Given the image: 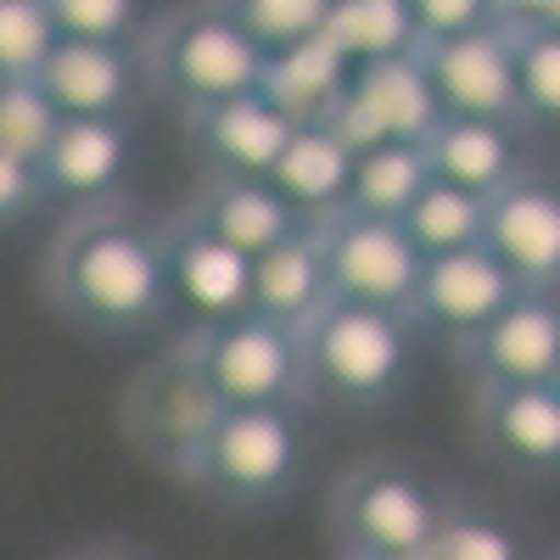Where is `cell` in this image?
Returning a JSON list of instances; mask_svg holds the SVG:
<instances>
[{"label":"cell","instance_id":"obj_1","mask_svg":"<svg viewBox=\"0 0 560 560\" xmlns=\"http://www.w3.org/2000/svg\"><path fill=\"white\" fill-rule=\"evenodd\" d=\"M45 303L96 342L158 331L174 314L163 219L140 213L124 197L73 208L45 247Z\"/></svg>","mask_w":560,"mask_h":560},{"label":"cell","instance_id":"obj_2","mask_svg":"<svg viewBox=\"0 0 560 560\" xmlns=\"http://www.w3.org/2000/svg\"><path fill=\"white\" fill-rule=\"evenodd\" d=\"M303 398L331 415H382L415 382V348L427 342L398 308H370L331 298L298 325Z\"/></svg>","mask_w":560,"mask_h":560},{"label":"cell","instance_id":"obj_3","mask_svg":"<svg viewBox=\"0 0 560 560\" xmlns=\"http://www.w3.org/2000/svg\"><path fill=\"white\" fill-rule=\"evenodd\" d=\"M314 465L308 404H247L219 409L213 432L185 471V488L230 516H264L280 510Z\"/></svg>","mask_w":560,"mask_h":560},{"label":"cell","instance_id":"obj_4","mask_svg":"<svg viewBox=\"0 0 560 560\" xmlns=\"http://www.w3.org/2000/svg\"><path fill=\"white\" fill-rule=\"evenodd\" d=\"M448 488L404 454H364L325 493V538L331 555L415 560L448 510Z\"/></svg>","mask_w":560,"mask_h":560},{"label":"cell","instance_id":"obj_5","mask_svg":"<svg viewBox=\"0 0 560 560\" xmlns=\"http://www.w3.org/2000/svg\"><path fill=\"white\" fill-rule=\"evenodd\" d=\"M269 51L230 23L213 0L202 7H185L174 18H163L152 34H140V68H147V90L179 113H197L208 102L242 96L258 90Z\"/></svg>","mask_w":560,"mask_h":560},{"label":"cell","instance_id":"obj_6","mask_svg":"<svg viewBox=\"0 0 560 560\" xmlns=\"http://www.w3.org/2000/svg\"><path fill=\"white\" fill-rule=\"evenodd\" d=\"M124 432L135 443V454L158 465L163 477L185 482V471L197 465L213 420H219V398L202 382V370L185 342H168L163 353H152L135 370V382L124 387Z\"/></svg>","mask_w":560,"mask_h":560},{"label":"cell","instance_id":"obj_7","mask_svg":"<svg viewBox=\"0 0 560 560\" xmlns=\"http://www.w3.org/2000/svg\"><path fill=\"white\" fill-rule=\"evenodd\" d=\"M191 348L202 382L224 409L247 404H308L303 398V342L298 325H280L269 314H230L213 325H191L179 337Z\"/></svg>","mask_w":560,"mask_h":560},{"label":"cell","instance_id":"obj_8","mask_svg":"<svg viewBox=\"0 0 560 560\" xmlns=\"http://www.w3.org/2000/svg\"><path fill=\"white\" fill-rule=\"evenodd\" d=\"M465 427H471L477 454L499 477L522 482V488L560 482V393H555V382L471 387Z\"/></svg>","mask_w":560,"mask_h":560},{"label":"cell","instance_id":"obj_9","mask_svg":"<svg viewBox=\"0 0 560 560\" xmlns=\"http://www.w3.org/2000/svg\"><path fill=\"white\" fill-rule=\"evenodd\" d=\"M319 230H325V275H331V298L409 314L415 280H420V264L427 258H420V247L404 236L398 219L342 208L331 219H319Z\"/></svg>","mask_w":560,"mask_h":560},{"label":"cell","instance_id":"obj_10","mask_svg":"<svg viewBox=\"0 0 560 560\" xmlns=\"http://www.w3.org/2000/svg\"><path fill=\"white\" fill-rule=\"evenodd\" d=\"M415 57H420V68H427L443 113L527 124L510 23H482L471 34H448V39H420Z\"/></svg>","mask_w":560,"mask_h":560},{"label":"cell","instance_id":"obj_11","mask_svg":"<svg viewBox=\"0 0 560 560\" xmlns=\"http://www.w3.org/2000/svg\"><path fill=\"white\" fill-rule=\"evenodd\" d=\"M465 387L555 382L560 364V292H516L482 331L448 348Z\"/></svg>","mask_w":560,"mask_h":560},{"label":"cell","instance_id":"obj_12","mask_svg":"<svg viewBox=\"0 0 560 560\" xmlns=\"http://www.w3.org/2000/svg\"><path fill=\"white\" fill-rule=\"evenodd\" d=\"M438 118H443V107H438L427 68H420L415 51H404V57H382V62H359L348 79V96L337 102V113L325 124L359 158L370 147H382V140H427Z\"/></svg>","mask_w":560,"mask_h":560},{"label":"cell","instance_id":"obj_13","mask_svg":"<svg viewBox=\"0 0 560 560\" xmlns=\"http://www.w3.org/2000/svg\"><path fill=\"white\" fill-rule=\"evenodd\" d=\"M516 292H527V287L482 242L477 247H454V253H438V258L420 264L415 298H409V319H415L420 337L454 348L471 331H482V325Z\"/></svg>","mask_w":560,"mask_h":560},{"label":"cell","instance_id":"obj_14","mask_svg":"<svg viewBox=\"0 0 560 560\" xmlns=\"http://www.w3.org/2000/svg\"><path fill=\"white\" fill-rule=\"evenodd\" d=\"M482 247L527 292H560V179L527 168L504 191L482 197Z\"/></svg>","mask_w":560,"mask_h":560},{"label":"cell","instance_id":"obj_15","mask_svg":"<svg viewBox=\"0 0 560 560\" xmlns=\"http://www.w3.org/2000/svg\"><path fill=\"white\" fill-rule=\"evenodd\" d=\"M163 264L174 308H185L191 325H213L253 308V258L242 247L219 242L208 224H197L185 208L163 219ZM185 325V331H191Z\"/></svg>","mask_w":560,"mask_h":560},{"label":"cell","instance_id":"obj_16","mask_svg":"<svg viewBox=\"0 0 560 560\" xmlns=\"http://www.w3.org/2000/svg\"><path fill=\"white\" fill-rule=\"evenodd\" d=\"M179 124H185V147H191L202 179H213V174L269 179L287 135L298 129L264 90H242V96H224V102H208L197 113H179Z\"/></svg>","mask_w":560,"mask_h":560},{"label":"cell","instance_id":"obj_17","mask_svg":"<svg viewBox=\"0 0 560 560\" xmlns=\"http://www.w3.org/2000/svg\"><path fill=\"white\" fill-rule=\"evenodd\" d=\"M34 79L62 118H135V102L147 90L140 45L102 39H57Z\"/></svg>","mask_w":560,"mask_h":560},{"label":"cell","instance_id":"obj_18","mask_svg":"<svg viewBox=\"0 0 560 560\" xmlns=\"http://www.w3.org/2000/svg\"><path fill=\"white\" fill-rule=\"evenodd\" d=\"M135 158V118H62L39 168L45 202H113L124 191V174Z\"/></svg>","mask_w":560,"mask_h":560},{"label":"cell","instance_id":"obj_19","mask_svg":"<svg viewBox=\"0 0 560 560\" xmlns=\"http://www.w3.org/2000/svg\"><path fill=\"white\" fill-rule=\"evenodd\" d=\"M533 135H538L533 124L443 113L420 147H427V163H432L438 179L459 185V191H471V197H493L510 179L538 168L533 163Z\"/></svg>","mask_w":560,"mask_h":560},{"label":"cell","instance_id":"obj_20","mask_svg":"<svg viewBox=\"0 0 560 560\" xmlns=\"http://www.w3.org/2000/svg\"><path fill=\"white\" fill-rule=\"evenodd\" d=\"M197 224H208L219 242L242 247L247 258L269 253L280 236H292L303 224V213L275 191L269 179H247V174H213V179H197L191 197L179 202Z\"/></svg>","mask_w":560,"mask_h":560},{"label":"cell","instance_id":"obj_21","mask_svg":"<svg viewBox=\"0 0 560 560\" xmlns=\"http://www.w3.org/2000/svg\"><path fill=\"white\" fill-rule=\"evenodd\" d=\"M325 303H331L325 230H319V219H303L292 236H280L269 253L253 258V314H269L280 325H303Z\"/></svg>","mask_w":560,"mask_h":560},{"label":"cell","instance_id":"obj_22","mask_svg":"<svg viewBox=\"0 0 560 560\" xmlns=\"http://www.w3.org/2000/svg\"><path fill=\"white\" fill-rule=\"evenodd\" d=\"M348 179H353V152L331 124H298L280 147L269 185L287 197L303 219H331L348 208Z\"/></svg>","mask_w":560,"mask_h":560},{"label":"cell","instance_id":"obj_23","mask_svg":"<svg viewBox=\"0 0 560 560\" xmlns=\"http://www.w3.org/2000/svg\"><path fill=\"white\" fill-rule=\"evenodd\" d=\"M348 79H353V62L325 34H314V39L287 45V51H269L258 90L292 124H325L348 96Z\"/></svg>","mask_w":560,"mask_h":560},{"label":"cell","instance_id":"obj_24","mask_svg":"<svg viewBox=\"0 0 560 560\" xmlns=\"http://www.w3.org/2000/svg\"><path fill=\"white\" fill-rule=\"evenodd\" d=\"M415 560H538V544L516 516H504V510H493L482 499L454 493L443 522L432 527L427 549Z\"/></svg>","mask_w":560,"mask_h":560},{"label":"cell","instance_id":"obj_25","mask_svg":"<svg viewBox=\"0 0 560 560\" xmlns=\"http://www.w3.org/2000/svg\"><path fill=\"white\" fill-rule=\"evenodd\" d=\"M432 179L427 147L420 140H382L353 158V179H348V208L353 213H376V219H398L420 185Z\"/></svg>","mask_w":560,"mask_h":560},{"label":"cell","instance_id":"obj_26","mask_svg":"<svg viewBox=\"0 0 560 560\" xmlns=\"http://www.w3.org/2000/svg\"><path fill=\"white\" fill-rule=\"evenodd\" d=\"M325 39L359 68V62H382V57H404L420 45L409 0H331L325 7Z\"/></svg>","mask_w":560,"mask_h":560},{"label":"cell","instance_id":"obj_27","mask_svg":"<svg viewBox=\"0 0 560 560\" xmlns=\"http://www.w3.org/2000/svg\"><path fill=\"white\" fill-rule=\"evenodd\" d=\"M404 236L420 247V258H438V253H454V247H477L482 242V197L459 191L448 179H427L420 197L398 213Z\"/></svg>","mask_w":560,"mask_h":560},{"label":"cell","instance_id":"obj_28","mask_svg":"<svg viewBox=\"0 0 560 560\" xmlns=\"http://www.w3.org/2000/svg\"><path fill=\"white\" fill-rule=\"evenodd\" d=\"M62 113L39 90L34 73H0V152H12L23 163H39L51 147Z\"/></svg>","mask_w":560,"mask_h":560},{"label":"cell","instance_id":"obj_29","mask_svg":"<svg viewBox=\"0 0 560 560\" xmlns=\"http://www.w3.org/2000/svg\"><path fill=\"white\" fill-rule=\"evenodd\" d=\"M516 79H522V113L533 129H560V28L516 23Z\"/></svg>","mask_w":560,"mask_h":560},{"label":"cell","instance_id":"obj_30","mask_svg":"<svg viewBox=\"0 0 560 560\" xmlns=\"http://www.w3.org/2000/svg\"><path fill=\"white\" fill-rule=\"evenodd\" d=\"M213 7L247 28L264 51H287L298 39H314L325 28V7L331 0H213Z\"/></svg>","mask_w":560,"mask_h":560},{"label":"cell","instance_id":"obj_31","mask_svg":"<svg viewBox=\"0 0 560 560\" xmlns=\"http://www.w3.org/2000/svg\"><path fill=\"white\" fill-rule=\"evenodd\" d=\"M62 39H102V45H140L147 34V0H45Z\"/></svg>","mask_w":560,"mask_h":560},{"label":"cell","instance_id":"obj_32","mask_svg":"<svg viewBox=\"0 0 560 560\" xmlns=\"http://www.w3.org/2000/svg\"><path fill=\"white\" fill-rule=\"evenodd\" d=\"M57 39L45 0H0V73H39Z\"/></svg>","mask_w":560,"mask_h":560},{"label":"cell","instance_id":"obj_33","mask_svg":"<svg viewBox=\"0 0 560 560\" xmlns=\"http://www.w3.org/2000/svg\"><path fill=\"white\" fill-rule=\"evenodd\" d=\"M409 18L420 39H448V34H471L493 18V0H409Z\"/></svg>","mask_w":560,"mask_h":560},{"label":"cell","instance_id":"obj_34","mask_svg":"<svg viewBox=\"0 0 560 560\" xmlns=\"http://www.w3.org/2000/svg\"><path fill=\"white\" fill-rule=\"evenodd\" d=\"M45 208V185H39V168L12 158V152H0V236L18 224H28L34 213Z\"/></svg>","mask_w":560,"mask_h":560},{"label":"cell","instance_id":"obj_35","mask_svg":"<svg viewBox=\"0 0 560 560\" xmlns=\"http://www.w3.org/2000/svg\"><path fill=\"white\" fill-rule=\"evenodd\" d=\"M493 18L510 23V28H516V23H538L544 18V0H493Z\"/></svg>","mask_w":560,"mask_h":560},{"label":"cell","instance_id":"obj_36","mask_svg":"<svg viewBox=\"0 0 560 560\" xmlns=\"http://www.w3.org/2000/svg\"><path fill=\"white\" fill-rule=\"evenodd\" d=\"M68 560H147V555L129 549V544H90V549H79V555H68Z\"/></svg>","mask_w":560,"mask_h":560},{"label":"cell","instance_id":"obj_37","mask_svg":"<svg viewBox=\"0 0 560 560\" xmlns=\"http://www.w3.org/2000/svg\"><path fill=\"white\" fill-rule=\"evenodd\" d=\"M544 28H560V0H544V18H538Z\"/></svg>","mask_w":560,"mask_h":560},{"label":"cell","instance_id":"obj_38","mask_svg":"<svg viewBox=\"0 0 560 560\" xmlns=\"http://www.w3.org/2000/svg\"><path fill=\"white\" fill-rule=\"evenodd\" d=\"M337 560H370V555H337Z\"/></svg>","mask_w":560,"mask_h":560},{"label":"cell","instance_id":"obj_39","mask_svg":"<svg viewBox=\"0 0 560 560\" xmlns=\"http://www.w3.org/2000/svg\"><path fill=\"white\" fill-rule=\"evenodd\" d=\"M555 393H560V364H555Z\"/></svg>","mask_w":560,"mask_h":560},{"label":"cell","instance_id":"obj_40","mask_svg":"<svg viewBox=\"0 0 560 560\" xmlns=\"http://www.w3.org/2000/svg\"><path fill=\"white\" fill-rule=\"evenodd\" d=\"M538 560H560V549H555V555H538Z\"/></svg>","mask_w":560,"mask_h":560}]
</instances>
